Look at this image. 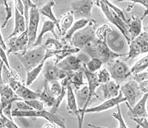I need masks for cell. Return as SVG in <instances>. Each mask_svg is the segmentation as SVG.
Segmentation results:
<instances>
[{
  "label": "cell",
  "instance_id": "1",
  "mask_svg": "<svg viewBox=\"0 0 148 128\" xmlns=\"http://www.w3.org/2000/svg\"><path fill=\"white\" fill-rule=\"evenodd\" d=\"M82 50L91 58H95L101 60L104 64H107L121 57L126 56V54L114 52L109 48L106 41L99 40L96 37L88 43Z\"/></svg>",
  "mask_w": 148,
  "mask_h": 128
},
{
  "label": "cell",
  "instance_id": "2",
  "mask_svg": "<svg viewBox=\"0 0 148 128\" xmlns=\"http://www.w3.org/2000/svg\"><path fill=\"white\" fill-rule=\"evenodd\" d=\"M12 117L24 118H41L49 122L50 123L55 125L59 128H67L66 125V120L64 118L56 114H52L50 111H47L45 109L42 110H18L13 109L12 112Z\"/></svg>",
  "mask_w": 148,
  "mask_h": 128
},
{
  "label": "cell",
  "instance_id": "3",
  "mask_svg": "<svg viewBox=\"0 0 148 128\" xmlns=\"http://www.w3.org/2000/svg\"><path fill=\"white\" fill-rule=\"evenodd\" d=\"M45 52L46 49L44 45H41L39 46L32 47L24 53H17L15 54L20 61L25 71L28 72L44 60Z\"/></svg>",
  "mask_w": 148,
  "mask_h": 128
},
{
  "label": "cell",
  "instance_id": "4",
  "mask_svg": "<svg viewBox=\"0 0 148 128\" xmlns=\"http://www.w3.org/2000/svg\"><path fill=\"white\" fill-rule=\"evenodd\" d=\"M96 4L101 9V11L104 13L106 19L111 24L115 25L116 28H118L121 34L125 39L127 44H128L129 42L131 41V38H130V33H129L127 23L125 20H122L113 10L109 8L103 0H96Z\"/></svg>",
  "mask_w": 148,
  "mask_h": 128
},
{
  "label": "cell",
  "instance_id": "5",
  "mask_svg": "<svg viewBox=\"0 0 148 128\" xmlns=\"http://www.w3.org/2000/svg\"><path fill=\"white\" fill-rule=\"evenodd\" d=\"M107 69L111 75V78L118 84H123L127 81L129 78L132 77L131 68L125 61L118 58L114 59L107 63Z\"/></svg>",
  "mask_w": 148,
  "mask_h": 128
},
{
  "label": "cell",
  "instance_id": "6",
  "mask_svg": "<svg viewBox=\"0 0 148 128\" xmlns=\"http://www.w3.org/2000/svg\"><path fill=\"white\" fill-rule=\"evenodd\" d=\"M96 20H92L88 26L76 32L71 41L73 46L82 50L88 43L96 38Z\"/></svg>",
  "mask_w": 148,
  "mask_h": 128
},
{
  "label": "cell",
  "instance_id": "7",
  "mask_svg": "<svg viewBox=\"0 0 148 128\" xmlns=\"http://www.w3.org/2000/svg\"><path fill=\"white\" fill-rule=\"evenodd\" d=\"M120 92L125 99L126 106L133 107L143 96L138 84L135 80H127L120 85Z\"/></svg>",
  "mask_w": 148,
  "mask_h": 128
},
{
  "label": "cell",
  "instance_id": "8",
  "mask_svg": "<svg viewBox=\"0 0 148 128\" xmlns=\"http://www.w3.org/2000/svg\"><path fill=\"white\" fill-rule=\"evenodd\" d=\"M0 100L3 108V114L6 117H8V118L12 119V104L18 100H21L22 99L16 95V92L9 86V84H4L3 86L0 87Z\"/></svg>",
  "mask_w": 148,
  "mask_h": 128
},
{
  "label": "cell",
  "instance_id": "9",
  "mask_svg": "<svg viewBox=\"0 0 148 128\" xmlns=\"http://www.w3.org/2000/svg\"><path fill=\"white\" fill-rule=\"evenodd\" d=\"M96 0H75L71 3V12L75 20L90 19Z\"/></svg>",
  "mask_w": 148,
  "mask_h": 128
},
{
  "label": "cell",
  "instance_id": "10",
  "mask_svg": "<svg viewBox=\"0 0 148 128\" xmlns=\"http://www.w3.org/2000/svg\"><path fill=\"white\" fill-rule=\"evenodd\" d=\"M124 102H125V97L122 96V94L120 92V94L116 97L105 100L102 103H100V105H96V106L87 108L84 110H79L81 118H82V120L84 121V116L87 114H96V113L104 112V111L109 110V109L114 108V107H116V105L121 104V103H124Z\"/></svg>",
  "mask_w": 148,
  "mask_h": 128
},
{
  "label": "cell",
  "instance_id": "11",
  "mask_svg": "<svg viewBox=\"0 0 148 128\" xmlns=\"http://www.w3.org/2000/svg\"><path fill=\"white\" fill-rule=\"evenodd\" d=\"M40 11L39 8L34 6L30 9L29 20L27 26V32L28 36V48H31L35 43L37 37V30L40 23Z\"/></svg>",
  "mask_w": 148,
  "mask_h": 128
},
{
  "label": "cell",
  "instance_id": "12",
  "mask_svg": "<svg viewBox=\"0 0 148 128\" xmlns=\"http://www.w3.org/2000/svg\"><path fill=\"white\" fill-rule=\"evenodd\" d=\"M8 54H17V53H24L28 48V36L27 30L23 33L12 38L8 39ZM5 41V42H6Z\"/></svg>",
  "mask_w": 148,
  "mask_h": 128
},
{
  "label": "cell",
  "instance_id": "13",
  "mask_svg": "<svg viewBox=\"0 0 148 128\" xmlns=\"http://www.w3.org/2000/svg\"><path fill=\"white\" fill-rule=\"evenodd\" d=\"M43 74L46 82L51 81H61L67 76L68 72H65L58 67L54 61L47 60L43 68Z\"/></svg>",
  "mask_w": 148,
  "mask_h": 128
},
{
  "label": "cell",
  "instance_id": "14",
  "mask_svg": "<svg viewBox=\"0 0 148 128\" xmlns=\"http://www.w3.org/2000/svg\"><path fill=\"white\" fill-rule=\"evenodd\" d=\"M82 69L84 71V76H85V78L87 80V83H88L87 85H88V98L86 106H85V109H86L88 108V105L92 102L93 99H95V98L96 99H100V97L96 94V89L100 87V84L99 80H98L96 73H92V72H88L86 67H85V64H84Z\"/></svg>",
  "mask_w": 148,
  "mask_h": 128
},
{
  "label": "cell",
  "instance_id": "15",
  "mask_svg": "<svg viewBox=\"0 0 148 128\" xmlns=\"http://www.w3.org/2000/svg\"><path fill=\"white\" fill-rule=\"evenodd\" d=\"M66 108H67V112L70 114H72L74 116H75L78 119V128H83L84 125V121L81 118L80 115L79 108L78 106L77 101H76L75 94L74 88H72L71 85L69 84L66 88Z\"/></svg>",
  "mask_w": 148,
  "mask_h": 128
},
{
  "label": "cell",
  "instance_id": "16",
  "mask_svg": "<svg viewBox=\"0 0 148 128\" xmlns=\"http://www.w3.org/2000/svg\"><path fill=\"white\" fill-rule=\"evenodd\" d=\"M85 61H84L80 57L75 56V54H71L66 57L58 63V67L66 72H73L82 69Z\"/></svg>",
  "mask_w": 148,
  "mask_h": 128
},
{
  "label": "cell",
  "instance_id": "17",
  "mask_svg": "<svg viewBox=\"0 0 148 128\" xmlns=\"http://www.w3.org/2000/svg\"><path fill=\"white\" fill-rule=\"evenodd\" d=\"M148 93H144L139 100L137 101L133 107L127 106L129 109V116L132 118H147V101Z\"/></svg>",
  "mask_w": 148,
  "mask_h": 128
},
{
  "label": "cell",
  "instance_id": "18",
  "mask_svg": "<svg viewBox=\"0 0 148 128\" xmlns=\"http://www.w3.org/2000/svg\"><path fill=\"white\" fill-rule=\"evenodd\" d=\"M27 29V25H26V20L24 16L20 13L16 8H15V23H14V28L12 31V34L8 36V38L5 40V41L13 36H18Z\"/></svg>",
  "mask_w": 148,
  "mask_h": 128
},
{
  "label": "cell",
  "instance_id": "19",
  "mask_svg": "<svg viewBox=\"0 0 148 128\" xmlns=\"http://www.w3.org/2000/svg\"><path fill=\"white\" fill-rule=\"evenodd\" d=\"M99 88L103 92L104 100L116 97L120 94V84H117L113 80L106 84H100Z\"/></svg>",
  "mask_w": 148,
  "mask_h": 128
},
{
  "label": "cell",
  "instance_id": "20",
  "mask_svg": "<svg viewBox=\"0 0 148 128\" xmlns=\"http://www.w3.org/2000/svg\"><path fill=\"white\" fill-rule=\"evenodd\" d=\"M55 27H56V24L55 23H53V21L49 20H45L44 23L42 24V27H41V29H40L39 34L37 35V37H36V40L35 41V43L33 44L32 47H36V46H39V45H42V39H43V36L47 33V32H51L53 36H55V38H58V35L55 32ZM31 47V48H32Z\"/></svg>",
  "mask_w": 148,
  "mask_h": 128
},
{
  "label": "cell",
  "instance_id": "21",
  "mask_svg": "<svg viewBox=\"0 0 148 128\" xmlns=\"http://www.w3.org/2000/svg\"><path fill=\"white\" fill-rule=\"evenodd\" d=\"M74 22H75V17L73 16L71 11L67 12L61 16L58 19V27L61 36H64L66 35V33L72 26Z\"/></svg>",
  "mask_w": 148,
  "mask_h": 128
},
{
  "label": "cell",
  "instance_id": "22",
  "mask_svg": "<svg viewBox=\"0 0 148 128\" xmlns=\"http://www.w3.org/2000/svg\"><path fill=\"white\" fill-rule=\"evenodd\" d=\"M128 31L131 40L134 39L143 32V20L138 17H130L128 22Z\"/></svg>",
  "mask_w": 148,
  "mask_h": 128
},
{
  "label": "cell",
  "instance_id": "23",
  "mask_svg": "<svg viewBox=\"0 0 148 128\" xmlns=\"http://www.w3.org/2000/svg\"><path fill=\"white\" fill-rule=\"evenodd\" d=\"M92 21V19H80V20H77L76 21L74 22L72 26L69 29L67 32L66 33V35L63 36V41L66 43L67 41H71L73 35L76 32L79 31L80 29L85 28L86 26H88V24H90Z\"/></svg>",
  "mask_w": 148,
  "mask_h": 128
},
{
  "label": "cell",
  "instance_id": "24",
  "mask_svg": "<svg viewBox=\"0 0 148 128\" xmlns=\"http://www.w3.org/2000/svg\"><path fill=\"white\" fill-rule=\"evenodd\" d=\"M67 77H68L70 84L72 86L74 89H79L86 84L84 80L85 76H84L83 69H80L76 72H68Z\"/></svg>",
  "mask_w": 148,
  "mask_h": 128
},
{
  "label": "cell",
  "instance_id": "25",
  "mask_svg": "<svg viewBox=\"0 0 148 128\" xmlns=\"http://www.w3.org/2000/svg\"><path fill=\"white\" fill-rule=\"evenodd\" d=\"M56 5V3L54 1H49L46 3H45L42 7L39 8L40 14L42 16H45L46 18H48L49 20L53 21V23H55L56 27H58V19L57 18L54 13L53 12V8Z\"/></svg>",
  "mask_w": 148,
  "mask_h": 128
},
{
  "label": "cell",
  "instance_id": "26",
  "mask_svg": "<svg viewBox=\"0 0 148 128\" xmlns=\"http://www.w3.org/2000/svg\"><path fill=\"white\" fill-rule=\"evenodd\" d=\"M74 91H75L76 101H77L79 108L80 110H84L85 109V106H86L88 98V85L85 84L82 88H79V89H75Z\"/></svg>",
  "mask_w": 148,
  "mask_h": 128
},
{
  "label": "cell",
  "instance_id": "27",
  "mask_svg": "<svg viewBox=\"0 0 148 128\" xmlns=\"http://www.w3.org/2000/svg\"><path fill=\"white\" fill-rule=\"evenodd\" d=\"M39 100H40L45 106H47L49 108H52L53 105L55 103L56 98L53 96L51 92H49L48 87V83L46 81H45L44 86L42 91L40 92V96H39Z\"/></svg>",
  "mask_w": 148,
  "mask_h": 128
},
{
  "label": "cell",
  "instance_id": "28",
  "mask_svg": "<svg viewBox=\"0 0 148 128\" xmlns=\"http://www.w3.org/2000/svg\"><path fill=\"white\" fill-rule=\"evenodd\" d=\"M112 115L117 121V122H118V127H117V128H128L127 125H126V122H125V121L124 119V118H123L121 110L120 105H116V112L112 113ZM88 127L91 128H108L105 127H101V126H97V125L91 124V123H88Z\"/></svg>",
  "mask_w": 148,
  "mask_h": 128
},
{
  "label": "cell",
  "instance_id": "29",
  "mask_svg": "<svg viewBox=\"0 0 148 128\" xmlns=\"http://www.w3.org/2000/svg\"><path fill=\"white\" fill-rule=\"evenodd\" d=\"M133 40L135 41L138 45L142 54L148 53V32H143Z\"/></svg>",
  "mask_w": 148,
  "mask_h": 128
},
{
  "label": "cell",
  "instance_id": "30",
  "mask_svg": "<svg viewBox=\"0 0 148 128\" xmlns=\"http://www.w3.org/2000/svg\"><path fill=\"white\" fill-rule=\"evenodd\" d=\"M128 45L129 51L126 54V58L125 59V61H129L132 58H135L138 56H139L140 54H142L139 46L134 40L130 41L128 43Z\"/></svg>",
  "mask_w": 148,
  "mask_h": 128
},
{
  "label": "cell",
  "instance_id": "31",
  "mask_svg": "<svg viewBox=\"0 0 148 128\" xmlns=\"http://www.w3.org/2000/svg\"><path fill=\"white\" fill-rule=\"evenodd\" d=\"M84 64L88 72H92V73H96L99 70L101 69L102 66L104 65L102 61L95 58H91Z\"/></svg>",
  "mask_w": 148,
  "mask_h": 128
},
{
  "label": "cell",
  "instance_id": "32",
  "mask_svg": "<svg viewBox=\"0 0 148 128\" xmlns=\"http://www.w3.org/2000/svg\"><path fill=\"white\" fill-rule=\"evenodd\" d=\"M148 69V54L146 56L142 58L141 59L137 61L134 64L132 67H131V72L133 74L138 73V72H144Z\"/></svg>",
  "mask_w": 148,
  "mask_h": 128
},
{
  "label": "cell",
  "instance_id": "33",
  "mask_svg": "<svg viewBox=\"0 0 148 128\" xmlns=\"http://www.w3.org/2000/svg\"><path fill=\"white\" fill-rule=\"evenodd\" d=\"M66 44H63V42L58 40V38H48L44 45L45 49L49 50H60L63 49Z\"/></svg>",
  "mask_w": 148,
  "mask_h": 128
},
{
  "label": "cell",
  "instance_id": "34",
  "mask_svg": "<svg viewBox=\"0 0 148 128\" xmlns=\"http://www.w3.org/2000/svg\"><path fill=\"white\" fill-rule=\"evenodd\" d=\"M112 30V28L110 27V25L108 24H102L101 26L98 27L96 29V36L99 40L106 41L107 36L109 32Z\"/></svg>",
  "mask_w": 148,
  "mask_h": 128
},
{
  "label": "cell",
  "instance_id": "35",
  "mask_svg": "<svg viewBox=\"0 0 148 128\" xmlns=\"http://www.w3.org/2000/svg\"><path fill=\"white\" fill-rule=\"evenodd\" d=\"M47 83H48L49 92H51V94L55 98H57L62 93V89H63L61 82L60 81H51V82H47Z\"/></svg>",
  "mask_w": 148,
  "mask_h": 128
},
{
  "label": "cell",
  "instance_id": "36",
  "mask_svg": "<svg viewBox=\"0 0 148 128\" xmlns=\"http://www.w3.org/2000/svg\"><path fill=\"white\" fill-rule=\"evenodd\" d=\"M96 75H97V78H98V80L100 84H106L112 80L111 75L107 68H102V69L99 70L96 72Z\"/></svg>",
  "mask_w": 148,
  "mask_h": 128
},
{
  "label": "cell",
  "instance_id": "37",
  "mask_svg": "<svg viewBox=\"0 0 148 128\" xmlns=\"http://www.w3.org/2000/svg\"><path fill=\"white\" fill-rule=\"evenodd\" d=\"M117 2H131L134 4H140L145 8L143 15L140 17L143 20L148 16V0H117Z\"/></svg>",
  "mask_w": 148,
  "mask_h": 128
},
{
  "label": "cell",
  "instance_id": "38",
  "mask_svg": "<svg viewBox=\"0 0 148 128\" xmlns=\"http://www.w3.org/2000/svg\"><path fill=\"white\" fill-rule=\"evenodd\" d=\"M22 3L24 6V17H25V20H26V25L28 26V20H29V12L30 9L33 8L34 6H36L35 4L32 3V0H21Z\"/></svg>",
  "mask_w": 148,
  "mask_h": 128
},
{
  "label": "cell",
  "instance_id": "39",
  "mask_svg": "<svg viewBox=\"0 0 148 128\" xmlns=\"http://www.w3.org/2000/svg\"><path fill=\"white\" fill-rule=\"evenodd\" d=\"M27 104L32 109L35 110H42L45 109V105L44 103L40 100L38 99H33V100H24Z\"/></svg>",
  "mask_w": 148,
  "mask_h": 128
},
{
  "label": "cell",
  "instance_id": "40",
  "mask_svg": "<svg viewBox=\"0 0 148 128\" xmlns=\"http://www.w3.org/2000/svg\"><path fill=\"white\" fill-rule=\"evenodd\" d=\"M133 80H135L138 84H139L141 82L144 81V80H147L148 79V69L146 70L144 72H138V73H135L132 75Z\"/></svg>",
  "mask_w": 148,
  "mask_h": 128
},
{
  "label": "cell",
  "instance_id": "41",
  "mask_svg": "<svg viewBox=\"0 0 148 128\" xmlns=\"http://www.w3.org/2000/svg\"><path fill=\"white\" fill-rule=\"evenodd\" d=\"M3 5L5 6V10H6V12H7V16H6V20L4 21L3 24H2V28H5L6 26H7V24L8 22L9 21V20L12 18V6L9 5L8 3H3Z\"/></svg>",
  "mask_w": 148,
  "mask_h": 128
},
{
  "label": "cell",
  "instance_id": "42",
  "mask_svg": "<svg viewBox=\"0 0 148 128\" xmlns=\"http://www.w3.org/2000/svg\"><path fill=\"white\" fill-rule=\"evenodd\" d=\"M0 58H1V60L3 61V63H4V66L8 68V70H11L12 69L10 64H9L8 55H7L6 52H5V50H3L2 47H0Z\"/></svg>",
  "mask_w": 148,
  "mask_h": 128
},
{
  "label": "cell",
  "instance_id": "43",
  "mask_svg": "<svg viewBox=\"0 0 148 128\" xmlns=\"http://www.w3.org/2000/svg\"><path fill=\"white\" fill-rule=\"evenodd\" d=\"M3 123L5 127L6 128H20L14 122L13 119L8 118V117H6L4 114H3Z\"/></svg>",
  "mask_w": 148,
  "mask_h": 128
},
{
  "label": "cell",
  "instance_id": "44",
  "mask_svg": "<svg viewBox=\"0 0 148 128\" xmlns=\"http://www.w3.org/2000/svg\"><path fill=\"white\" fill-rule=\"evenodd\" d=\"M16 109L18 110H32V109L24 100H18L16 102Z\"/></svg>",
  "mask_w": 148,
  "mask_h": 128
},
{
  "label": "cell",
  "instance_id": "45",
  "mask_svg": "<svg viewBox=\"0 0 148 128\" xmlns=\"http://www.w3.org/2000/svg\"><path fill=\"white\" fill-rule=\"evenodd\" d=\"M138 125V127L148 128V120L147 118H132Z\"/></svg>",
  "mask_w": 148,
  "mask_h": 128
},
{
  "label": "cell",
  "instance_id": "46",
  "mask_svg": "<svg viewBox=\"0 0 148 128\" xmlns=\"http://www.w3.org/2000/svg\"><path fill=\"white\" fill-rule=\"evenodd\" d=\"M138 86H139L141 92H143V94L144 93H148V79L139 83Z\"/></svg>",
  "mask_w": 148,
  "mask_h": 128
},
{
  "label": "cell",
  "instance_id": "47",
  "mask_svg": "<svg viewBox=\"0 0 148 128\" xmlns=\"http://www.w3.org/2000/svg\"><path fill=\"white\" fill-rule=\"evenodd\" d=\"M4 63H3V61L1 60L0 58V87L3 86L4 84L3 83V72Z\"/></svg>",
  "mask_w": 148,
  "mask_h": 128
},
{
  "label": "cell",
  "instance_id": "48",
  "mask_svg": "<svg viewBox=\"0 0 148 128\" xmlns=\"http://www.w3.org/2000/svg\"><path fill=\"white\" fill-rule=\"evenodd\" d=\"M0 42H1V46H2V48L6 50L8 49V45L5 43V40H3V37L2 36L1 31H0Z\"/></svg>",
  "mask_w": 148,
  "mask_h": 128
},
{
  "label": "cell",
  "instance_id": "49",
  "mask_svg": "<svg viewBox=\"0 0 148 128\" xmlns=\"http://www.w3.org/2000/svg\"><path fill=\"white\" fill-rule=\"evenodd\" d=\"M32 3L35 4L37 8H39L40 6L42 7V4L44 3L46 0H32Z\"/></svg>",
  "mask_w": 148,
  "mask_h": 128
},
{
  "label": "cell",
  "instance_id": "50",
  "mask_svg": "<svg viewBox=\"0 0 148 128\" xmlns=\"http://www.w3.org/2000/svg\"><path fill=\"white\" fill-rule=\"evenodd\" d=\"M3 108H2V104H1V100H0V118L3 116Z\"/></svg>",
  "mask_w": 148,
  "mask_h": 128
},
{
  "label": "cell",
  "instance_id": "51",
  "mask_svg": "<svg viewBox=\"0 0 148 128\" xmlns=\"http://www.w3.org/2000/svg\"><path fill=\"white\" fill-rule=\"evenodd\" d=\"M147 114L148 116V98H147Z\"/></svg>",
  "mask_w": 148,
  "mask_h": 128
},
{
  "label": "cell",
  "instance_id": "52",
  "mask_svg": "<svg viewBox=\"0 0 148 128\" xmlns=\"http://www.w3.org/2000/svg\"><path fill=\"white\" fill-rule=\"evenodd\" d=\"M147 32H148V26H147Z\"/></svg>",
  "mask_w": 148,
  "mask_h": 128
},
{
  "label": "cell",
  "instance_id": "53",
  "mask_svg": "<svg viewBox=\"0 0 148 128\" xmlns=\"http://www.w3.org/2000/svg\"><path fill=\"white\" fill-rule=\"evenodd\" d=\"M0 47H2V46H1V42H0Z\"/></svg>",
  "mask_w": 148,
  "mask_h": 128
},
{
  "label": "cell",
  "instance_id": "54",
  "mask_svg": "<svg viewBox=\"0 0 148 128\" xmlns=\"http://www.w3.org/2000/svg\"><path fill=\"white\" fill-rule=\"evenodd\" d=\"M3 128H6V127H3Z\"/></svg>",
  "mask_w": 148,
  "mask_h": 128
}]
</instances>
